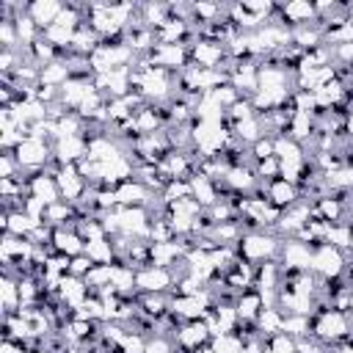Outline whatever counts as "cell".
<instances>
[{
  "label": "cell",
  "mask_w": 353,
  "mask_h": 353,
  "mask_svg": "<svg viewBox=\"0 0 353 353\" xmlns=\"http://www.w3.org/2000/svg\"><path fill=\"white\" fill-rule=\"evenodd\" d=\"M281 243H284V237H279L276 232L259 229V232H245L243 240L237 243V251H240V259H245L251 265H259V262H268V259H279Z\"/></svg>",
  "instance_id": "1"
},
{
  "label": "cell",
  "mask_w": 353,
  "mask_h": 353,
  "mask_svg": "<svg viewBox=\"0 0 353 353\" xmlns=\"http://www.w3.org/2000/svg\"><path fill=\"white\" fill-rule=\"evenodd\" d=\"M347 270V254L334 248L331 243H323L317 248H312V273H317L320 279H336Z\"/></svg>",
  "instance_id": "2"
},
{
  "label": "cell",
  "mask_w": 353,
  "mask_h": 353,
  "mask_svg": "<svg viewBox=\"0 0 353 353\" xmlns=\"http://www.w3.org/2000/svg\"><path fill=\"white\" fill-rule=\"evenodd\" d=\"M171 342H174V350H179V353H196L199 347L212 342V334H210L204 320H188V323H182L176 328Z\"/></svg>",
  "instance_id": "3"
},
{
  "label": "cell",
  "mask_w": 353,
  "mask_h": 353,
  "mask_svg": "<svg viewBox=\"0 0 353 353\" xmlns=\"http://www.w3.org/2000/svg\"><path fill=\"white\" fill-rule=\"evenodd\" d=\"M149 58H152V63L157 69H165L171 74H179L190 63V47L188 44H157L149 52Z\"/></svg>",
  "instance_id": "4"
},
{
  "label": "cell",
  "mask_w": 353,
  "mask_h": 353,
  "mask_svg": "<svg viewBox=\"0 0 353 353\" xmlns=\"http://www.w3.org/2000/svg\"><path fill=\"white\" fill-rule=\"evenodd\" d=\"M226 61V44L221 41H207V39H193L190 41V63L199 69H221Z\"/></svg>",
  "instance_id": "5"
},
{
  "label": "cell",
  "mask_w": 353,
  "mask_h": 353,
  "mask_svg": "<svg viewBox=\"0 0 353 353\" xmlns=\"http://www.w3.org/2000/svg\"><path fill=\"white\" fill-rule=\"evenodd\" d=\"M135 287H138V292H171L174 276H171L168 268L146 265L135 273Z\"/></svg>",
  "instance_id": "6"
},
{
  "label": "cell",
  "mask_w": 353,
  "mask_h": 353,
  "mask_svg": "<svg viewBox=\"0 0 353 353\" xmlns=\"http://www.w3.org/2000/svg\"><path fill=\"white\" fill-rule=\"evenodd\" d=\"M55 179H58L61 199L69 201V204H74V201L88 190V182H85V179L80 176V171H77V163H66V165L55 174Z\"/></svg>",
  "instance_id": "7"
},
{
  "label": "cell",
  "mask_w": 353,
  "mask_h": 353,
  "mask_svg": "<svg viewBox=\"0 0 353 353\" xmlns=\"http://www.w3.org/2000/svg\"><path fill=\"white\" fill-rule=\"evenodd\" d=\"M259 182H262V179H259ZM265 193H268V201H270L273 207H279L281 212L301 201V190H298V185H292V182H287V179H281V176L265 182Z\"/></svg>",
  "instance_id": "8"
},
{
  "label": "cell",
  "mask_w": 353,
  "mask_h": 353,
  "mask_svg": "<svg viewBox=\"0 0 353 353\" xmlns=\"http://www.w3.org/2000/svg\"><path fill=\"white\" fill-rule=\"evenodd\" d=\"M279 8H281V17H284L287 28H301V25L317 22L314 3H309V0H290V3H281Z\"/></svg>",
  "instance_id": "9"
},
{
  "label": "cell",
  "mask_w": 353,
  "mask_h": 353,
  "mask_svg": "<svg viewBox=\"0 0 353 353\" xmlns=\"http://www.w3.org/2000/svg\"><path fill=\"white\" fill-rule=\"evenodd\" d=\"M61 11H63V3H58V0H30L28 3V17L41 28V33L50 25H55V19L61 17Z\"/></svg>",
  "instance_id": "10"
},
{
  "label": "cell",
  "mask_w": 353,
  "mask_h": 353,
  "mask_svg": "<svg viewBox=\"0 0 353 353\" xmlns=\"http://www.w3.org/2000/svg\"><path fill=\"white\" fill-rule=\"evenodd\" d=\"M152 196H154V193H149V188L141 185L138 179H127V182H121V185L116 188V201H119V207H146Z\"/></svg>",
  "instance_id": "11"
},
{
  "label": "cell",
  "mask_w": 353,
  "mask_h": 353,
  "mask_svg": "<svg viewBox=\"0 0 353 353\" xmlns=\"http://www.w3.org/2000/svg\"><path fill=\"white\" fill-rule=\"evenodd\" d=\"M50 245L55 248V254H66V256H77L85 251V240L74 229H52Z\"/></svg>",
  "instance_id": "12"
},
{
  "label": "cell",
  "mask_w": 353,
  "mask_h": 353,
  "mask_svg": "<svg viewBox=\"0 0 353 353\" xmlns=\"http://www.w3.org/2000/svg\"><path fill=\"white\" fill-rule=\"evenodd\" d=\"M190 196L207 210V207H212L215 201H221V190H218V182L215 179H210V176H204V174H196L193 179H190Z\"/></svg>",
  "instance_id": "13"
},
{
  "label": "cell",
  "mask_w": 353,
  "mask_h": 353,
  "mask_svg": "<svg viewBox=\"0 0 353 353\" xmlns=\"http://www.w3.org/2000/svg\"><path fill=\"white\" fill-rule=\"evenodd\" d=\"M33 243L28 237H17V234H3L0 240V256L3 259H14V262H22V259H30L33 256Z\"/></svg>",
  "instance_id": "14"
},
{
  "label": "cell",
  "mask_w": 353,
  "mask_h": 353,
  "mask_svg": "<svg viewBox=\"0 0 353 353\" xmlns=\"http://www.w3.org/2000/svg\"><path fill=\"white\" fill-rule=\"evenodd\" d=\"M234 309H237V317H240V320H245V323H256L259 312L265 309L259 290H254V287H251V290H243V292L237 295V301H234Z\"/></svg>",
  "instance_id": "15"
},
{
  "label": "cell",
  "mask_w": 353,
  "mask_h": 353,
  "mask_svg": "<svg viewBox=\"0 0 353 353\" xmlns=\"http://www.w3.org/2000/svg\"><path fill=\"white\" fill-rule=\"evenodd\" d=\"M3 234H17V237H28L41 221H33L28 212H3Z\"/></svg>",
  "instance_id": "16"
},
{
  "label": "cell",
  "mask_w": 353,
  "mask_h": 353,
  "mask_svg": "<svg viewBox=\"0 0 353 353\" xmlns=\"http://www.w3.org/2000/svg\"><path fill=\"white\" fill-rule=\"evenodd\" d=\"M273 149H276V157H279L281 163H303V160H306V149H303L298 141H292L290 135L273 138Z\"/></svg>",
  "instance_id": "17"
},
{
  "label": "cell",
  "mask_w": 353,
  "mask_h": 353,
  "mask_svg": "<svg viewBox=\"0 0 353 353\" xmlns=\"http://www.w3.org/2000/svg\"><path fill=\"white\" fill-rule=\"evenodd\" d=\"M83 254H88L94 265H113V259H116V251H113V243H110V237L88 240Z\"/></svg>",
  "instance_id": "18"
},
{
  "label": "cell",
  "mask_w": 353,
  "mask_h": 353,
  "mask_svg": "<svg viewBox=\"0 0 353 353\" xmlns=\"http://www.w3.org/2000/svg\"><path fill=\"white\" fill-rule=\"evenodd\" d=\"M281 323H284V314L276 309V306H265L256 317V328H259V336H273L281 331Z\"/></svg>",
  "instance_id": "19"
},
{
  "label": "cell",
  "mask_w": 353,
  "mask_h": 353,
  "mask_svg": "<svg viewBox=\"0 0 353 353\" xmlns=\"http://www.w3.org/2000/svg\"><path fill=\"white\" fill-rule=\"evenodd\" d=\"M281 334H287V336H292V339L312 336V317H309V314H284Z\"/></svg>",
  "instance_id": "20"
},
{
  "label": "cell",
  "mask_w": 353,
  "mask_h": 353,
  "mask_svg": "<svg viewBox=\"0 0 353 353\" xmlns=\"http://www.w3.org/2000/svg\"><path fill=\"white\" fill-rule=\"evenodd\" d=\"M69 80V66H66V61H52V63H47V66H41V77H39V85H55V88H61L63 83Z\"/></svg>",
  "instance_id": "21"
},
{
  "label": "cell",
  "mask_w": 353,
  "mask_h": 353,
  "mask_svg": "<svg viewBox=\"0 0 353 353\" xmlns=\"http://www.w3.org/2000/svg\"><path fill=\"white\" fill-rule=\"evenodd\" d=\"M232 135H237L245 146H254V143L265 135V130H262L259 119H256V116H251V119H245V121H237V124H234V130H232Z\"/></svg>",
  "instance_id": "22"
},
{
  "label": "cell",
  "mask_w": 353,
  "mask_h": 353,
  "mask_svg": "<svg viewBox=\"0 0 353 353\" xmlns=\"http://www.w3.org/2000/svg\"><path fill=\"white\" fill-rule=\"evenodd\" d=\"M110 279H113V265H94L83 281L88 287V295H97L102 287L110 284Z\"/></svg>",
  "instance_id": "23"
},
{
  "label": "cell",
  "mask_w": 353,
  "mask_h": 353,
  "mask_svg": "<svg viewBox=\"0 0 353 353\" xmlns=\"http://www.w3.org/2000/svg\"><path fill=\"white\" fill-rule=\"evenodd\" d=\"M254 174H256V179H262V182H270V179H279L281 176V160L273 154V157H265V160H259L256 165H254Z\"/></svg>",
  "instance_id": "24"
},
{
  "label": "cell",
  "mask_w": 353,
  "mask_h": 353,
  "mask_svg": "<svg viewBox=\"0 0 353 353\" xmlns=\"http://www.w3.org/2000/svg\"><path fill=\"white\" fill-rule=\"evenodd\" d=\"M207 97H210V99H212V102H215L218 108H223V110H229V108H232V105H234V102L240 99V91H237V88H234L232 83H226V85H221V88H215V91H210Z\"/></svg>",
  "instance_id": "25"
},
{
  "label": "cell",
  "mask_w": 353,
  "mask_h": 353,
  "mask_svg": "<svg viewBox=\"0 0 353 353\" xmlns=\"http://www.w3.org/2000/svg\"><path fill=\"white\" fill-rule=\"evenodd\" d=\"M212 347H215V353H243V342H240L237 334L215 336V339H212Z\"/></svg>",
  "instance_id": "26"
},
{
  "label": "cell",
  "mask_w": 353,
  "mask_h": 353,
  "mask_svg": "<svg viewBox=\"0 0 353 353\" xmlns=\"http://www.w3.org/2000/svg\"><path fill=\"white\" fill-rule=\"evenodd\" d=\"M19 174H22V168L14 157V152H3L0 154V179H11V176H19Z\"/></svg>",
  "instance_id": "27"
},
{
  "label": "cell",
  "mask_w": 353,
  "mask_h": 353,
  "mask_svg": "<svg viewBox=\"0 0 353 353\" xmlns=\"http://www.w3.org/2000/svg\"><path fill=\"white\" fill-rule=\"evenodd\" d=\"M273 154H276V149H273V138H270V135H262V138L251 146L254 163H259V160H265V157H273Z\"/></svg>",
  "instance_id": "28"
},
{
  "label": "cell",
  "mask_w": 353,
  "mask_h": 353,
  "mask_svg": "<svg viewBox=\"0 0 353 353\" xmlns=\"http://www.w3.org/2000/svg\"><path fill=\"white\" fill-rule=\"evenodd\" d=\"M91 268H94L91 256H88V254H77V256H72V265H69V276H74V279H85Z\"/></svg>",
  "instance_id": "29"
},
{
  "label": "cell",
  "mask_w": 353,
  "mask_h": 353,
  "mask_svg": "<svg viewBox=\"0 0 353 353\" xmlns=\"http://www.w3.org/2000/svg\"><path fill=\"white\" fill-rule=\"evenodd\" d=\"M0 353H28V350H25V342L3 339V342H0Z\"/></svg>",
  "instance_id": "30"
}]
</instances>
